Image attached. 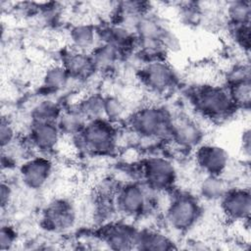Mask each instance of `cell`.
Instances as JSON below:
<instances>
[{"label":"cell","mask_w":251,"mask_h":251,"mask_svg":"<svg viewBox=\"0 0 251 251\" xmlns=\"http://www.w3.org/2000/svg\"><path fill=\"white\" fill-rule=\"evenodd\" d=\"M141 176L146 187L154 191L171 189L176 181V170L165 157H149L141 166Z\"/></svg>","instance_id":"7"},{"label":"cell","mask_w":251,"mask_h":251,"mask_svg":"<svg viewBox=\"0 0 251 251\" xmlns=\"http://www.w3.org/2000/svg\"><path fill=\"white\" fill-rule=\"evenodd\" d=\"M63 110L53 100L38 102L30 112L31 123H57Z\"/></svg>","instance_id":"20"},{"label":"cell","mask_w":251,"mask_h":251,"mask_svg":"<svg viewBox=\"0 0 251 251\" xmlns=\"http://www.w3.org/2000/svg\"><path fill=\"white\" fill-rule=\"evenodd\" d=\"M138 230L129 224L109 223L102 226L100 237L105 244L114 250L135 248Z\"/></svg>","instance_id":"13"},{"label":"cell","mask_w":251,"mask_h":251,"mask_svg":"<svg viewBox=\"0 0 251 251\" xmlns=\"http://www.w3.org/2000/svg\"><path fill=\"white\" fill-rule=\"evenodd\" d=\"M192 103L204 118L213 121H224L237 109L227 88L210 83L196 87L192 93Z\"/></svg>","instance_id":"1"},{"label":"cell","mask_w":251,"mask_h":251,"mask_svg":"<svg viewBox=\"0 0 251 251\" xmlns=\"http://www.w3.org/2000/svg\"><path fill=\"white\" fill-rule=\"evenodd\" d=\"M76 137L85 151L100 156L114 153L118 144L117 129L106 119L87 122Z\"/></svg>","instance_id":"3"},{"label":"cell","mask_w":251,"mask_h":251,"mask_svg":"<svg viewBox=\"0 0 251 251\" xmlns=\"http://www.w3.org/2000/svg\"><path fill=\"white\" fill-rule=\"evenodd\" d=\"M195 162L206 176H225L229 156L225 148L210 143H201L195 148Z\"/></svg>","instance_id":"11"},{"label":"cell","mask_w":251,"mask_h":251,"mask_svg":"<svg viewBox=\"0 0 251 251\" xmlns=\"http://www.w3.org/2000/svg\"><path fill=\"white\" fill-rule=\"evenodd\" d=\"M76 221L75 205L67 198H57L44 209L41 225L44 229L52 232H64L74 226Z\"/></svg>","instance_id":"8"},{"label":"cell","mask_w":251,"mask_h":251,"mask_svg":"<svg viewBox=\"0 0 251 251\" xmlns=\"http://www.w3.org/2000/svg\"><path fill=\"white\" fill-rule=\"evenodd\" d=\"M12 198H13L12 187L7 182L2 181L1 189H0V203H1L2 211L6 207H8V205L11 203Z\"/></svg>","instance_id":"30"},{"label":"cell","mask_w":251,"mask_h":251,"mask_svg":"<svg viewBox=\"0 0 251 251\" xmlns=\"http://www.w3.org/2000/svg\"><path fill=\"white\" fill-rule=\"evenodd\" d=\"M226 88L237 109L249 108L250 100H251L250 78H245V79L228 83V86Z\"/></svg>","instance_id":"24"},{"label":"cell","mask_w":251,"mask_h":251,"mask_svg":"<svg viewBox=\"0 0 251 251\" xmlns=\"http://www.w3.org/2000/svg\"><path fill=\"white\" fill-rule=\"evenodd\" d=\"M70 75L63 67V65H52L44 72L43 75V85L49 90H60L64 88L69 79Z\"/></svg>","instance_id":"25"},{"label":"cell","mask_w":251,"mask_h":251,"mask_svg":"<svg viewBox=\"0 0 251 251\" xmlns=\"http://www.w3.org/2000/svg\"><path fill=\"white\" fill-rule=\"evenodd\" d=\"M202 216V206L194 195L180 192L172 197L165 211L167 225L177 232L192 229Z\"/></svg>","instance_id":"4"},{"label":"cell","mask_w":251,"mask_h":251,"mask_svg":"<svg viewBox=\"0 0 251 251\" xmlns=\"http://www.w3.org/2000/svg\"><path fill=\"white\" fill-rule=\"evenodd\" d=\"M62 62L71 78L78 80L88 79L97 71L91 54L74 48L64 53Z\"/></svg>","instance_id":"15"},{"label":"cell","mask_w":251,"mask_h":251,"mask_svg":"<svg viewBox=\"0 0 251 251\" xmlns=\"http://www.w3.org/2000/svg\"><path fill=\"white\" fill-rule=\"evenodd\" d=\"M230 187L225 176H206L199 184V193L207 201H220Z\"/></svg>","instance_id":"18"},{"label":"cell","mask_w":251,"mask_h":251,"mask_svg":"<svg viewBox=\"0 0 251 251\" xmlns=\"http://www.w3.org/2000/svg\"><path fill=\"white\" fill-rule=\"evenodd\" d=\"M224 216L231 222H248L251 211V195L248 187L231 186L220 199Z\"/></svg>","instance_id":"10"},{"label":"cell","mask_w":251,"mask_h":251,"mask_svg":"<svg viewBox=\"0 0 251 251\" xmlns=\"http://www.w3.org/2000/svg\"><path fill=\"white\" fill-rule=\"evenodd\" d=\"M16 140V131L14 128V126L5 119H2L1 121V126H0V143L2 150L8 148L13 143H15Z\"/></svg>","instance_id":"28"},{"label":"cell","mask_w":251,"mask_h":251,"mask_svg":"<svg viewBox=\"0 0 251 251\" xmlns=\"http://www.w3.org/2000/svg\"><path fill=\"white\" fill-rule=\"evenodd\" d=\"M241 148L243 150L244 155L248 158L249 155H250V130H249V128H246L242 132Z\"/></svg>","instance_id":"31"},{"label":"cell","mask_w":251,"mask_h":251,"mask_svg":"<svg viewBox=\"0 0 251 251\" xmlns=\"http://www.w3.org/2000/svg\"><path fill=\"white\" fill-rule=\"evenodd\" d=\"M135 248L141 250H172L176 246L173 240L164 232L149 228L138 230Z\"/></svg>","instance_id":"16"},{"label":"cell","mask_w":251,"mask_h":251,"mask_svg":"<svg viewBox=\"0 0 251 251\" xmlns=\"http://www.w3.org/2000/svg\"><path fill=\"white\" fill-rule=\"evenodd\" d=\"M104 98L99 94H90L82 98L75 107L87 122L104 119Z\"/></svg>","instance_id":"22"},{"label":"cell","mask_w":251,"mask_h":251,"mask_svg":"<svg viewBox=\"0 0 251 251\" xmlns=\"http://www.w3.org/2000/svg\"><path fill=\"white\" fill-rule=\"evenodd\" d=\"M147 187L138 182L121 185L114 194V203L118 212L128 218L142 216L149 205Z\"/></svg>","instance_id":"6"},{"label":"cell","mask_w":251,"mask_h":251,"mask_svg":"<svg viewBox=\"0 0 251 251\" xmlns=\"http://www.w3.org/2000/svg\"><path fill=\"white\" fill-rule=\"evenodd\" d=\"M52 161L44 155L30 157L20 167V178L24 185L31 190H38L45 186L53 174Z\"/></svg>","instance_id":"9"},{"label":"cell","mask_w":251,"mask_h":251,"mask_svg":"<svg viewBox=\"0 0 251 251\" xmlns=\"http://www.w3.org/2000/svg\"><path fill=\"white\" fill-rule=\"evenodd\" d=\"M17 240V231L10 225H2L0 231V249L8 250L12 248Z\"/></svg>","instance_id":"29"},{"label":"cell","mask_w":251,"mask_h":251,"mask_svg":"<svg viewBox=\"0 0 251 251\" xmlns=\"http://www.w3.org/2000/svg\"><path fill=\"white\" fill-rule=\"evenodd\" d=\"M204 132L201 126L185 115L173 117L170 137L183 149H195L203 140Z\"/></svg>","instance_id":"12"},{"label":"cell","mask_w":251,"mask_h":251,"mask_svg":"<svg viewBox=\"0 0 251 251\" xmlns=\"http://www.w3.org/2000/svg\"><path fill=\"white\" fill-rule=\"evenodd\" d=\"M61 134L57 123H31L28 142L31 148L41 153H48L57 147Z\"/></svg>","instance_id":"14"},{"label":"cell","mask_w":251,"mask_h":251,"mask_svg":"<svg viewBox=\"0 0 251 251\" xmlns=\"http://www.w3.org/2000/svg\"><path fill=\"white\" fill-rule=\"evenodd\" d=\"M90 54L98 70L112 68L120 60L123 51L112 44L102 42L100 45L95 46Z\"/></svg>","instance_id":"19"},{"label":"cell","mask_w":251,"mask_h":251,"mask_svg":"<svg viewBox=\"0 0 251 251\" xmlns=\"http://www.w3.org/2000/svg\"><path fill=\"white\" fill-rule=\"evenodd\" d=\"M232 38L236 45L243 51L248 52L250 46V25H243L232 26Z\"/></svg>","instance_id":"27"},{"label":"cell","mask_w":251,"mask_h":251,"mask_svg":"<svg viewBox=\"0 0 251 251\" xmlns=\"http://www.w3.org/2000/svg\"><path fill=\"white\" fill-rule=\"evenodd\" d=\"M126 115V106L122 100L115 96L104 98V119L111 123L121 121Z\"/></svg>","instance_id":"26"},{"label":"cell","mask_w":251,"mask_h":251,"mask_svg":"<svg viewBox=\"0 0 251 251\" xmlns=\"http://www.w3.org/2000/svg\"><path fill=\"white\" fill-rule=\"evenodd\" d=\"M226 15L232 26L250 24L251 8L249 1H233L226 6Z\"/></svg>","instance_id":"23"},{"label":"cell","mask_w":251,"mask_h":251,"mask_svg":"<svg viewBox=\"0 0 251 251\" xmlns=\"http://www.w3.org/2000/svg\"><path fill=\"white\" fill-rule=\"evenodd\" d=\"M173 115L163 106L149 104L136 110L129 117L133 133L145 139L170 137Z\"/></svg>","instance_id":"2"},{"label":"cell","mask_w":251,"mask_h":251,"mask_svg":"<svg viewBox=\"0 0 251 251\" xmlns=\"http://www.w3.org/2000/svg\"><path fill=\"white\" fill-rule=\"evenodd\" d=\"M97 36L98 32L94 25L88 23L77 24L70 30L72 48L78 51L87 52L89 49H93Z\"/></svg>","instance_id":"17"},{"label":"cell","mask_w":251,"mask_h":251,"mask_svg":"<svg viewBox=\"0 0 251 251\" xmlns=\"http://www.w3.org/2000/svg\"><path fill=\"white\" fill-rule=\"evenodd\" d=\"M86 123L87 121L80 112L76 108H74L62 112L57 122V126L62 134L76 135L81 131Z\"/></svg>","instance_id":"21"},{"label":"cell","mask_w":251,"mask_h":251,"mask_svg":"<svg viewBox=\"0 0 251 251\" xmlns=\"http://www.w3.org/2000/svg\"><path fill=\"white\" fill-rule=\"evenodd\" d=\"M139 79L149 92L157 95L169 93L177 83L176 72L164 60L148 62L140 70Z\"/></svg>","instance_id":"5"}]
</instances>
